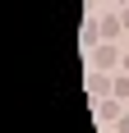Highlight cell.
<instances>
[{"instance_id":"6da1fadb","label":"cell","mask_w":129,"mask_h":133,"mask_svg":"<svg viewBox=\"0 0 129 133\" xmlns=\"http://www.w3.org/2000/svg\"><path fill=\"white\" fill-rule=\"evenodd\" d=\"M120 32H125V18L106 14V18H102V37H120Z\"/></svg>"},{"instance_id":"5b68a950","label":"cell","mask_w":129,"mask_h":133,"mask_svg":"<svg viewBox=\"0 0 129 133\" xmlns=\"http://www.w3.org/2000/svg\"><path fill=\"white\" fill-rule=\"evenodd\" d=\"M92 5H102V0H92Z\"/></svg>"},{"instance_id":"3957f363","label":"cell","mask_w":129,"mask_h":133,"mask_svg":"<svg viewBox=\"0 0 129 133\" xmlns=\"http://www.w3.org/2000/svg\"><path fill=\"white\" fill-rule=\"evenodd\" d=\"M115 124H120V133H129V119H115Z\"/></svg>"},{"instance_id":"7a4b0ae2","label":"cell","mask_w":129,"mask_h":133,"mask_svg":"<svg viewBox=\"0 0 129 133\" xmlns=\"http://www.w3.org/2000/svg\"><path fill=\"white\" fill-rule=\"evenodd\" d=\"M115 60H120V51H115V46H97V64H102V69H111Z\"/></svg>"},{"instance_id":"8992f818","label":"cell","mask_w":129,"mask_h":133,"mask_svg":"<svg viewBox=\"0 0 129 133\" xmlns=\"http://www.w3.org/2000/svg\"><path fill=\"white\" fill-rule=\"evenodd\" d=\"M120 5H129V0H120Z\"/></svg>"},{"instance_id":"277c9868","label":"cell","mask_w":129,"mask_h":133,"mask_svg":"<svg viewBox=\"0 0 129 133\" xmlns=\"http://www.w3.org/2000/svg\"><path fill=\"white\" fill-rule=\"evenodd\" d=\"M125 69H129V55H125Z\"/></svg>"}]
</instances>
